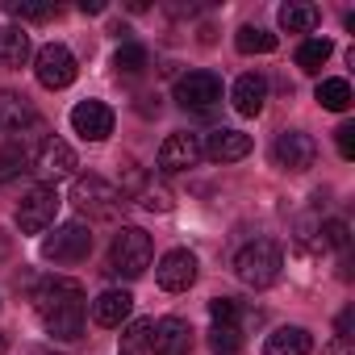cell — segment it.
Here are the masks:
<instances>
[{
	"label": "cell",
	"mask_w": 355,
	"mask_h": 355,
	"mask_svg": "<svg viewBox=\"0 0 355 355\" xmlns=\"http://www.w3.org/2000/svg\"><path fill=\"white\" fill-rule=\"evenodd\" d=\"M34 309H38V322L46 326V334H55V338H80L84 334L88 305H84V288L76 280H63V276L46 280L34 293Z\"/></svg>",
	"instance_id": "obj_1"
},
{
	"label": "cell",
	"mask_w": 355,
	"mask_h": 355,
	"mask_svg": "<svg viewBox=\"0 0 355 355\" xmlns=\"http://www.w3.org/2000/svg\"><path fill=\"white\" fill-rule=\"evenodd\" d=\"M280 268H284V255H280V247H276L272 239H255V243H247V247L234 255V276H239L243 284H251V288L276 284V280H280Z\"/></svg>",
	"instance_id": "obj_2"
},
{
	"label": "cell",
	"mask_w": 355,
	"mask_h": 355,
	"mask_svg": "<svg viewBox=\"0 0 355 355\" xmlns=\"http://www.w3.org/2000/svg\"><path fill=\"white\" fill-rule=\"evenodd\" d=\"M71 201L80 214L96 218V222H117V214L125 209V193L109 180H101V175H80L76 189H71Z\"/></svg>",
	"instance_id": "obj_3"
},
{
	"label": "cell",
	"mask_w": 355,
	"mask_h": 355,
	"mask_svg": "<svg viewBox=\"0 0 355 355\" xmlns=\"http://www.w3.org/2000/svg\"><path fill=\"white\" fill-rule=\"evenodd\" d=\"M150 255H155L150 234L138 230V226H121L117 239H113V247H109V268H113L117 276L134 280V276H142V272L150 268Z\"/></svg>",
	"instance_id": "obj_4"
},
{
	"label": "cell",
	"mask_w": 355,
	"mask_h": 355,
	"mask_svg": "<svg viewBox=\"0 0 355 355\" xmlns=\"http://www.w3.org/2000/svg\"><path fill=\"white\" fill-rule=\"evenodd\" d=\"M88 251H92V230H88L84 222H67V226H59L55 234L42 239V259L63 263V268L88 259Z\"/></svg>",
	"instance_id": "obj_5"
},
{
	"label": "cell",
	"mask_w": 355,
	"mask_h": 355,
	"mask_svg": "<svg viewBox=\"0 0 355 355\" xmlns=\"http://www.w3.org/2000/svg\"><path fill=\"white\" fill-rule=\"evenodd\" d=\"M76 55L63 46V42H46L38 55H34V76H38V84L42 88H51V92H59V88H71L76 84Z\"/></svg>",
	"instance_id": "obj_6"
},
{
	"label": "cell",
	"mask_w": 355,
	"mask_h": 355,
	"mask_svg": "<svg viewBox=\"0 0 355 355\" xmlns=\"http://www.w3.org/2000/svg\"><path fill=\"white\" fill-rule=\"evenodd\" d=\"M55 214H59V193L51 184H34L26 193V201L17 205V226H21V234H42L55 222Z\"/></svg>",
	"instance_id": "obj_7"
},
{
	"label": "cell",
	"mask_w": 355,
	"mask_h": 355,
	"mask_svg": "<svg viewBox=\"0 0 355 355\" xmlns=\"http://www.w3.org/2000/svg\"><path fill=\"white\" fill-rule=\"evenodd\" d=\"M175 101L184 109H197V113H209L218 101H222V80L214 71H189L175 80Z\"/></svg>",
	"instance_id": "obj_8"
},
{
	"label": "cell",
	"mask_w": 355,
	"mask_h": 355,
	"mask_svg": "<svg viewBox=\"0 0 355 355\" xmlns=\"http://www.w3.org/2000/svg\"><path fill=\"white\" fill-rule=\"evenodd\" d=\"M272 159H276V167H284V171H309L313 159H318V142H313L305 130H284V134L272 142Z\"/></svg>",
	"instance_id": "obj_9"
},
{
	"label": "cell",
	"mask_w": 355,
	"mask_h": 355,
	"mask_svg": "<svg viewBox=\"0 0 355 355\" xmlns=\"http://www.w3.org/2000/svg\"><path fill=\"white\" fill-rule=\"evenodd\" d=\"M155 280H159V288H167V293L193 288V280H197V255L184 251V247L167 251V255L159 259V268H155Z\"/></svg>",
	"instance_id": "obj_10"
},
{
	"label": "cell",
	"mask_w": 355,
	"mask_h": 355,
	"mask_svg": "<svg viewBox=\"0 0 355 355\" xmlns=\"http://www.w3.org/2000/svg\"><path fill=\"white\" fill-rule=\"evenodd\" d=\"M34 167H38V175L55 189L59 180H67V175L76 171V150L63 142V138H42V146H38V159H34Z\"/></svg>",
	"instance_id": "obj_11"
},
{
	"label": "cell",
	"mask_w": 355,
	"mask_h": 355,
	"mask_svg": "<svg viewBox=\"0 0 355 355\" xmlns=\"http://www.w3.org/2000/svg\"><path fill=\"white\" fill-rule=\"evenodd\" d=\"M71 130L84 138V142H105L113 134V109L105 101H80L71 109Z\"/></svg>",
	"instance_id": "obj_12"
},
{
	"label": "cell",
	"mask_w": 355,
	"mask_h": 355,
	"mask_svg": "<svg viewBox=\"0 0 355 355\" xmlns=\"http://www.w3.org/2000/svg\"><path fill=\"white\" fill-rule=\"evenodd\" d=\"M150 351L155 355H189L193 351V326L184 318H159V322H150Z\"/></svg>",
	"instance_id": "obj_13"
},
{
	"label": "cell",
	"mask_w": 355,
	"mask_h": 355,
	"mask_svg": "<svg viewBox=\"0 0 355 355\" xmlns=\"http://www.w3.org/2000/svg\"><path fill=\"white\" fill-rule=\"evenodd\" d=\"M201 163V138L197 134H189V130H180V134H171L163 146H159V171H189V167H197Z\"/></svg>",
	"instance_id": "obj_14"
},
{
	"label": "cell",
	"mask_w": 355,
	"mask_h": 355,
	"mask_svg": "<svg viewBox=\"0 0 355 355\" xmlns=\"http://www.w3.org/2000/svg\"><path fill=\"white\" fill-rule=\"evenodd\" d=\"M201 155H209L214 163H234V159H247L251 155V138L243 130H214L209 142L201 146Z\"/></svg>",
	"instance_id": "obj_15"
},
{
	"label": "cell",
	"mask_w": 355,
	"mask_h": 355,
	"mask_svg": "<svg viewBox=\"0 0 355 355\" xmlns=\"http://www.w3.org/2000/svg\"><path fill=\"white\" fill-rule=\"evenodd\" d=\"M230 96H234V109L243 117H259L263 113V101H268V80L255 76V71H247V76L234 80V92Z\"/></svg>",
	"instance_id": "obj_16"
},
{
	"label": "cell",
	"mask_w": 355,
	"mask_h": 355,
	"mask_svg": "<svg viewBox=\"0 0 355 355\" xmlns=\"http://www.w3.org/2000/svg\"><path fill=\"white\" fill-rule=\"evenodd\" d=\"M0 125L13 130V134H21L26 125H38V113H34V105H30L21 92L0 88Z\"/></svg>",
	"instance_id": "obj_17"
},
{
	"label": "cell",
	"mask_w": 355,
	"mask_h": 355,
	"mask_svg": "<svg viewBox=\"0 0 355 355\" xmlns=\"http://www.w3.org/2000/svg\"><path fill=\"white\" fill-rule=\"evenodd\" d=\"M130 309H134V297L125 288H109L92 301V322L96 326H121L130 318Z\"/></svg>",
	"instance_id": "obj_18"
},
{
	"label": "cell",
	"mask_w": 355,
	"mask_h": 355,
	"mask_svg": "<svg viewBox=\"0 0 355 355\" xmlns=\"http://www.w3.org/2000/svg\"><path fill=\"white\" fill-rule=\"evenodd\" d=\"M309 351H313V338L305 326H280L263 343V355H309Z\"/></svg>",
	"instance_id": "obj_19"
},
{
	"label": "cell",
	"mask_w": 355,
	"mask_h": 355,
	"mask_svg": "<svg viewBox=\"0 0 355 355\" xmlns=\"http://www.w3.org/2000/svg\"><path fill=\"white\" fill-rule=\"evenodd\" d=\"M30 59V34L21 26H0V63L21 67Z\"/></svg>",
	"instance_id": "obj_20"
},
{
	"label": "cell",
	"mask_w": 355,
	"mask_h": 355,
	"mask_svg": "<svg viewBox=\"0 0 355 355\" xmlns=\"http://www.w3.org/2000/svg\"><path fill=\"white\" fill-rule=\"evenodd\" d=\"M130 184L138 189V205H142L146 214H167V209H171V193H167L163 184L146 180L142 171H130Z\"/></svg>",
	"instance_id": "obj_21"
},
{
	"label": "cell",
	"mask_w": 355,
	"mask_h": 355,
	"mask_svg": "<svg viewBox=\"0 0 355 355\" xmlns=\"http://www.w3.org/2000/svg\"><path fill=\"white\" fill-rule=\"evenodd\" d=\"M276 21H280L284 34H309V30L318 26V9H313V5H284Z\"/></svg>",
	"instance_id": "obj_22"
},
{
	"label": "cell",
	"mask_w": 355,
	"mask_h": 355,
	"mask_svg": "<svg viewBox=\"0 0 355 355\" xmlns=\"http://www.w3.org/2000/svg\"><path fill=\"white\" fill-rule=\"evenodd\" d=\"M334 55V42L330 38H305L297 46V67L301 71H322V63Z\"/></svg>",
	"instance_id": "obj_23"
},
{
	"label": "cell",
	"mask_w": 355,
	"mask_h": 355,
	"mask_svg": "<svg viewBox=\"0 0 355 355\" xmlns=\"http://www.w3.org/2000/svg\"><path fill=\"white\" fill-rule=\"evenodd\" d=\"M146 63H150V55H146V46H138V42H121L117 55H113V71H117V76H142Z\"/></svg>",
	"instance_id": "obj_24"
},
{
	"label": "cell",
	"mask_w": 355,
	"mask_h": 355,
	"mask_svg": "<svg viewBox=\"0 0 355 355\" xmlns=\"http://www.w3.org/2000/svg\"><path fill=\"white\" fill-rule=\"evenodd\" d=\"M318 105L330 113H347L351 109V84L347 80H322L318 84Z\"/></svg>",
	"instance_id": "obj_25"
},
{
	"label": "cell",
	"mask_w": 355,
	"mask_h": 355,
	"mask_svg": "<svg viewBox=\"0 0 355 355\" xmlns=\"http://www.w3.org/2000/svg\"><path fill=\"white\" fill-rule=\"evenodd\" d=\"M234 46H239L243 55H272V51H276V34H268V30H259V26H243L239 38H234Z\"/></svg>",
	"instance_id": "obj_26"
},
{
	"label": "cell",
	"mask_w": 355,
	"mask_h": 355,
	"mask_svg": "<svg viewBox=\"0 0 355 355\" xmlns=\"http://www.w3.org/2000/svg\"><path fill=\"white\" fill-rule=\"evenodd\" d=\"M150 351V318H138L121 330V355H146Z\"/></svg>",
	"instance_id": "obj_27"
},
{
	"label": "cell",
	"mask_w": 355,
	"mask_h": 355,
	"mask_svg": "<svg viewBox=\"0 0 355 355\" xmlns=\"http://www.w3.org/2000/svg\"><path fill=\"white\" fill-rule=\"evenodd\" d=\"M21 171H30V159L21 146H5L0 150V184H13Z\"/></svg>",
	"instance_id": "obj_28"
},
{
	"label": "cell",
	"mask_w": 355,
	"mask_h": 355,
	"mask_svg": "<svg viewBox=\"0 0 355 355\" xmlns=\"http://www.w3.org/2000/svg\"><path fill=\"white\" fill-rule=\"evenodd\" d=\"M347 239H351V230H347V222H338V218H330V222L318 226V247H322V251H326V247L347 251Z\"/></svg>",
	"instance_id": "obj_29"
},
{
	"label": "cell",
	"mask_w": 355,
	"mask_h": 355,
	"mask_svg": "<svg viewBox=\"0 0 355 355\" xmlns=\"http://www.w3.org/2000/svg\"><path fill=\"white\" fill-rule=\"evenodd\" d=\"M209 347H214L218 355H234V351L243 347V330H239V326H214V330H209Z\"/></svg>",
	"instance_id": "obj_30"
},
{
	"label": "cell",
	"mask_w": 355,
	"mask_h": 355,
	"mask_svg": "<svg viewBox=\"0 0 355 355\" xmlns=\"http://www.w3.org/2000/svg\"><path fill=\"white\" fill-rule=\"evenodd\" d=\"M17 21H51L59 9L55 5H34V0H17V5H9Z\"/></svg>",
	"instance_id": "obj_31"
},
{
	"label": "cell",
	"mask_w": 355,
	"mask_h": 355,
	"mask_svg": "<svg viewBox=\"0 0 355 355\" xmlns=\"http://www.w3.org/2000/svg\"><path fill=\"white\" fill-rule=\"evenodd\" d=\"M334 142H338V155H343V159H355V125H351V121H343V125L334 130Z\"/></svg>",
	"instance_id": "obj_32"
},
{
	"label": "cell",
	"mask_w": 355,
	"mask_h": 355,
	"mask_svg": "<svg viewBox=\"0 0 355 355\" xmlns=\"http://www.w3.org/2000/svg\"><path fill=\"white\" fill-rule=\"evenodd\" d=\"M322 355H351V343H347V338H334V343L322 347Z\"/></svg>",
	"instance_id": "obj_33"
},
{
	"label": "cell",
	"mask_w": 355,
	"mask_h": 355,
	"mask_svg": "<svg viewBox=\"0 0 355 355\" xmlns=\"http://www.w3.org/2000/svg\"><path fill=\"white\" fill-rule=\"evenodd\" d=\"M80 13H105V0H80Z\"/></svg>",
	"instance_id": "obj_34"
},
{
	"label": "cell",
	"mask_w": 355,
	"mask_h": 355,
	"mask_svg": "<svg viewBox=\"0 0 355 355\" xmlns=\"http://www.w3.org/2000/svg\"><path fill=\"white\" fill-rule=\"evenodd\" d=\"M347 334H351V309L338 313V338H347Z\"/></svg>",
	"instance_id": "obj_35"
},
{
	"label": "cell",
	"mask_w": 355,
	"mask_h": 355,
	"mask_svg": "<svg viewBox=\"0 0 355 355\" xmlns=\"http://www.w3.org/2000/svg\"><path fill=\"white\" fill-rule=\"evenodd\" d=\"M5 351H9V338H5V334H0V355H5Z\"/></svg>",
	"instance_id": "obj_36"
},
{
	"label": "cell",
	"mask_w": 355,
	"mask_h": 355,
	"mask_svg": "<svg viewBox=\"0 0 355 355\" xmlns=\"http://www.w3.org/2000/svg\"><path fill=\"white\" fill-rule=\"evenodd\" d=\"M0 255H9V247H5V239H0Z\"/></svg>",
	"instance_id": "obj_37"
}]
</instances>
